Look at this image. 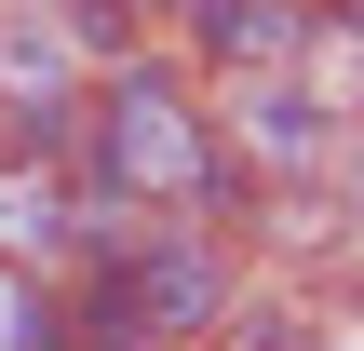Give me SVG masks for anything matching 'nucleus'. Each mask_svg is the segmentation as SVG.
I'll use <instances>...</instances> for the list:
<instances>
[{
	"label": "nucleus",
	"instance_id": "f257e3e1",
	"mask_svg": "<svg viewBox=\"0 0 364 351\" xmlns=\"http://www.w3.org/2000/svg\"><path fill=\"white\" fill-rule=\"evenodd\" d=\"M81 176L95 189H122V203H149V216H189V230H216L230 203H243V162H230V135L189 108V81L176 68H149V54H122L108 68V95L81 108Z\"/></svg>",
	"mask_w": 364,
	"mask_h": 351
},
{
	"label": "nucleus",
	"instance_id": "f03ea898",
	"mask_svg": "<svg viewBox=\"0 0 364 351\" xmlns=\"http://www.w3.org/2000/svg\"><path fill=\"white\" fill-rule=\"evenodd\" d=\"M216 325H230V243L189 216H162L135 257L81 271V298H68L81 351H176V338H216Z\"/></svg>",
	"mask_w": 364,
	"mask_h": 351
},
{
	"label": "nucleus",
	"instance_id": "7ed1b4c3",
	"mask_svg": "<svg viewBox=\"0 0 364 351\" xmlns=\"http://www.w3.org/2000/svg\"><path fill=\"white\" fill-rule=\"evenodd\" d=\"M230 162H243V189L270 176V189H351V95H324L311 68H257L243 95H230Z\"/></svg>",
	"mask_w": 364,
	"mask_h": 351
},
{
	"label": "nucleus",
	"instance_id": "20e7f679",
	"mask_svg": "<svg viewBox=\"0 0 364 351\" xmlns=\"http://www.w3.org/2000/svg\"><path fill=\"white\" fill-rule=\"evenodd\" d=\"M81 41H68V14L54 0H0V135L14 149H54L68 122H81Z\"/></svg>",
	"mask_w": 364,
	"mask_h": 351
},
{
	"label": "nucleus",
	"instance_id": "39448f33",
	"mask_svg": "<svg viewBox=\"0 0 364 351\" xmlns=\"http://www.w3.org/2000/svg\"><path fill=\"white\" fill-rule=\"evenodd\" d=\"M0 271L14 284L68 271V162H41V149H0Z\"/></svg>",
	"mask_w": 364,
	"mask_h": 351
},
{
	"label": "nucleus",
	"instance_id": "423d86ee",
	"mask_svg": "<svg viewBox=\"0 0 364 351\" xmlns=\"http://www.w3.org/2000/svg\"><path fill=\"white\" fill-rule=\"evenodd\" d=\"M243 351H311V325H297V311H257V325H243Z\"/></svg>",
	"mask_w": 364,
	"mask_h": 351
},
{
	"label": "nucleus",
	"instance_id": "0eeeda50",
	"mask_svg": "<svg viewBox=\"0 0 364 351\" xmlns=\"http://www.w3.org/2000/svg\"><path fill=\"white\" fill-rule=\"evenodd\" d=\"M108 14H122V27H176L189 0H108Z\"/></svg>",
	"mask_w": 364,
	"mask_h": 351
}]
</instances>
